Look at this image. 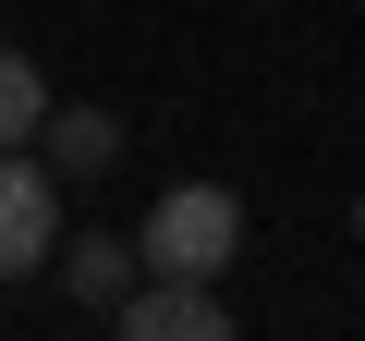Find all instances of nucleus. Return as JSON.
<instances>
[{"mask_svg": "<svg viewBox=\"0 0 365 341\" xmlns=\"http://www.w3.org/2000/svg\"><path fill=\"white\" fill-rule=\"evenodd\" d=\"M134 256H146L158 280H220V268L244 256V195H232V183H170V195L146 208Z\"/></svg>", "mask_w": 365, "mask_h": 341, "instance_id": "f257e3e1", "label": "nucleus"}, {"mask_svg": "<svg viewBox=\"0 0 365 341\" xmlns=\"http://www.w3.org/2000/svg\"><path fill=\"white\" fill-rule=\"evenodd\" d=\"M61 256V170L37 146H0V280H37Z\"/></svg>", "mask_w": 365, "mask_h": 341, "instance_id": "f03ea898", "label": "nucleus"}, {"mask_svg": "<svg viewBox=\"0 0 365 341\" xmlns=\"http://www.w3.org/2000/svg\"><path fill=\"white\" fill-rule=\"evenodd\" d=\"M110 329L122 341H232V305H220V280H134L122 305H110Z\"/></svg>", "mask_w": 365, "mask_h": 341, "instance_id": "7ed1b4c3", "label": "nucleus"}, {"mask_svg": "<svg viewBox=\"0 0 365 341\" xmlns=\"http://www.w3.org/2000/svg\"><path fill=\"white\" fill-rule=\"evenodd\" d=\"M37 158L61 170V183H98V170H122V122L110 110H49L37 122Z\"/></svg>", "mask_w": 365, "mask_h": 341, "instance_id": "20e7f679", "label": "nucleus"}, {"mask_svg": "<svg viewBox=\"0 0 365 341\" xmlns=\"http://www.w3.org/2000/svg\"><path fill=\"white\" fill-rule=\"evenodd\" d=\"M134 280H146V256H134V244H110V232H73V244H61V292H73L86 317H110Z\"/></svg>", "mask_w": 365, "mask_h": 341, "instance_id": "39448f33", "label": "nucleus"}, {"mask_svg": "<svg viewBox=\"0 0 365 341\" xmlns=\"http://www.w3.org/2000/svg\"><path fill=\"white\" fill-rule=\"evenodd\" d=\"M37 122H49V86H37V61L0 37V146H37Z\"/></svg>", "mask_w": 365, "mask_h": 341, "instance_id": "423d86ee", "label": "nucleus"}, {"mask_svg": "<svg viewBox=\"0 0 365 341\" xmlns=\"http://www.w3.org/2000/svg\"><path fill=\"white\" fill-rule=\"evenodd\" d=\"M353 232H365V208H353Z\"/></svg>", "mask_w": 365, "mask_h": 341, "instance_id": "0eeeda50", "label": "nucleus"}]
</instances>
